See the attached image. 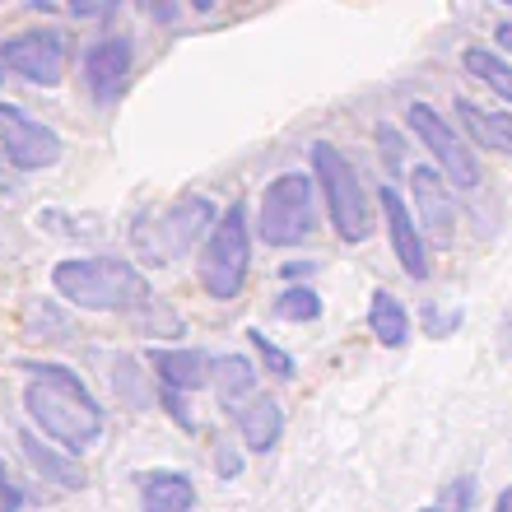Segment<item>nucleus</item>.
I'll return each mask as SVG.
<instances>
[{"instance_id": "nucleus-1", "label": "nucleus", "mask_w": 512, "mask_h": 512, "mask_svg": "<svg viewBox=\"0 0 512 512\" xmlns=\"http://www.w3.org/2000/svg\"><path fill=\"white\" fill-rule=\"evenodd\" d=\"M28 373L33 378L24 387V410L33 419V433L61 443L70 457L89 452L108 429V410L98 405V396L66 364H28Z\"/></svg>"}, {"instance_id": "nucleus-2", "label": "nucleus", "mask_w": 512, "mask_h": 512, "mask_svg": "<svg viewBox=\"0 0 512 512\" xmlns=\"http://www.w3.org/2000/svg\"><path fill=\"white\" fill-rule=\"evenodd\" d=\"M52 289L80 312H140L149 308V280L122 256H66L52 266Z\"/></svg>"}, {"instance_id": "nucleus-3", "label": "nucleus", "mask_w": 512, "mask_h": 512, "mask_svg": "<svg viewBox=\"0 0 512 512\" xmlns=\"http://www.w3.org/2000/svg\"><path fill=\"white\" fill-rule=\"evenodd\" d=\"M312 182L326 196L331 229L340 233V243H364L368 233H373V215H368V191L359 182V168L336 145L317 140L312 145Z\"/></svg>"}, {"instance_id": "nucleus-4", "label": "nucleus", "mask_w": 512, "mask_h": 512, "mask_svg": "<svg viewBox=\"0 0 512 512\" xmlns=\"http://www.w3.org/2000/svg\"><path fill=\"white\" fill-rule=\"evenodd\" d=\"M247 266H252V233H247V210L229 205V215L215 219V229L205 238V252L196 261V280L210 298L233 303L247 284Z\"/></svg>"}, {"instance_id": "nucleus-5", "label": "nucleus", "mask_w": 512, "mask_h": 512, "mask_svg": "<svg viewBox=\"0 0 512 512\" xmlns=\"http://www.w3.org/2000/svg\"><path fill=\"white\" fill-rule=\"evenodd\" d=\"M317 229V182L308 173H280L261 191L256 233L270 247H294Z\"/></svg>"}, {"instance_id": "nucleus-6", "label": "nucleus", "mask_w": 512, "mask_h": 512, "mask_svg": "<svg viewBox=\"0 0 512 512\" xmlns=\"http://www.w3.org/2000/svg\"><path fill=\"white\" fill-rule=\"evenodd\" d=\"M405 126H410L419 145L433 154V163H438V173H443L447 187L452 191L480 187V163H475V154L466 149V140L452 131V122H447L443 112L429 108V103H410V108H405Z\"/></svg>"}, {"instance_id": "nucleus-7", "label": "nucleus", "mask_w": 512, "mask_h": 512, "mask_svg": "<svg viewBox=\"0 0 512 512\" xmlns=\"http://www.w3.org/2000/svg\"><path fill=\"white\" fill-rule=\"evenodd\" d=\"M215 219H219L215 205L205 201V196H177L159 215V224H154V238H140L149 252V266H168L173 256L191 252L205 233L215 229Z\"/></svg>"}, {"instance_id": "nucleus-8", "label": "nucleus", "mask_w": 512, "mask_h": 512, "mask_svg": "<svg viewBox=\"0 0 512 512\" xmlns=\"http://www.w3.org/2000/svg\"><path fill=\"white\" fill-rule=\"evenodd\" d=\"M0 154L19 173H42V168L61 163V135L38 117H28L24 108L0 103Z\"/></svg>"}, {"instance_id": "nucleus-9", "label": "nucleus", "mask_w": 512, "mask_h": 512, "mask_svg": "<svg viewBox=\"0 0 512 512\" xmlns=\"http://www.w3.org/2000/svg\"><path fill=\"white\" fill-rule=\"evenodd\" d=\"M0 66L24 75L38 89H56L66 80V38L56 28H33V33H10L0 42Z\"/></svg>"}, {"instance_id": "nucleus-10", "label": "nucleus", "mask_w": 512, "mask_h": 512, "mask_svg": "<svg viewBox=\"0 0 512 512\" xmlns=\"http://www.w3.org/2000/svg\"><path fill=\"white\" fill-rule=\"evenodd\" d=\"M410 187H415V229L424 243L452 247L457 238V210H452V187L443 182L438 168L419 163L410 168Z\"/></svg>"}, {"instance_id": "nucleus-11", "label": "nucleus", "mask_w": 512, "mask_h": 512, "mask_svg": "<svg viewBox=\"0 0 512 512\" xmlns=\"http://www.w3.org/2000/svg\"><path fill=\"white\" fill-rule=\"evenodd\" d=\"M131 38L126 33H117V38H98L84 47V84H89V94L98 98V103H112V98L122 94L126 75H131Z\"/></svg>"}, {"instance_id": "nucleus-12", "label": "nucleus", "mask_w": 512, "mask_h": 512, "mask_svg": "<svg viewBox=\"0 0 512 512\" xmlns=\"http://www.w3.org/2000/svg\"><path fill=\"white\" fill-rule=\"evenodd\" d=\"M382 210H387V233H391V247H396V261L410 280H429V247L419 238L415 229V215H410V205L401 201V191L396 187H382L378 191Z\"/></svg>"}, {"instance_id": "nucleus-13", "label": "nucleus", "mask_w": 512, "mask_h": 512, "mask_svg": "<svg viewBox=\"0 0 512 512\" xmlns=\"http://www.w3.org/2000/svg\"><path fill=\"white\" fill-rule=\"evenodd\" d=\"M233 424H238V433H243V443L252 447V452H270L284 433V410L275 396L256 391V396H247V401L233 410Z\"/></svg>"}, {"instance_id": "nucleus-14", "label": "nucleus", "mask_w": 512, "mask_h": 512, "mask_svg": "<svg viewBox=\"0 0 512 512\" xmlns=\"http://www.w3.org/2000/svg\"><path fill=\"white\" fill-rule=\"evenodd\" d=\"M140 512H191L196 503V485H191L182 471H140Z\"/></svg>"}, {"instance_id": "nucleus-15", "label": "nucleus", "mask_w": 512, "mask_h": 512, "mask_svg": "<svg viewBox=\"0 0 512 512\" xmlns=\"http://www.w3.org/2000/svg\"><path fill=\"white\" fill-rule=\"evenodd\" d=\"M210 354L201 350H149V368L163 382V391H196L210 382Z\"/></svg>"}, {"instance_id": "nucleus-16", "label": "nucleus", "mask_w": 512, "mask_h": 512, "mask_svg": "<svg viewBox=\"0 0 512 512\" xmlns=\"http://www.w3.org/2000/svg\"><path fill=\"white\" fill-rule=\"evenodd\" d=\"M19 447H24V461L42 475V480H47V485H56V489H84V485H89V480H84V466H80V461H75V457H61V452L42 443L33 429L19 433Z\"/></svg>"}, {"instance_id": "nucleus-17", "label": "nucleus", "mask_w": 512, "mask_h": 512, "mask_svg": "<svg viewBox=\"0 0 512 512\" xmlns=\"http://www.w3.org/2000/svg\"><path fill=\"white\" fill-rule=\"evenodd\" d=\"M210 382H215L219 405H224V410H238L247 396H256V364L247 354L215 359V364H210Z\"/></svg>"}, {"instance_id": "nucleus-18", "label": "nucleus", "mask_w": 512, "mask_h": 512, "mask_svg": "<svg viewBox=\"0 0 512 512\" xmlns=\"http://www.w3.org/2000/svg\"><path fill=\"white\" fill-rule=\"evenodd\" d=\"M368 331H373L387 350H401L405 340H410V312L401 308V298L378 289L373 303H368Z\"/></svg>"}, {"instance_id": "nucleus-19", "label": "nucleus", "mask_w": 512, "mask_h": 512, "mask_svg": "<svg viewBox=\"0 0 512 512\" xmlns=\"http://www.w3.org/2000/svg\"><path fill=\"white\" fill-rule=\"evenodd\" d=\"M457 112H461V122H466V131L480 140V149H503V154H512V122L508 117L475 108L471 98H457Z\"/></svg>"}, {"instance_id": "nucleus-20", "label": "nucleus", "mask_w": 512, "mask_h": 512, "mask_svg": "<svg viewBox=\"0 0 512 512\" xmlns=\"http://www.w3.org/2000/svg\"><path fill=\"white\" fill-rule=\"evenodd\" d=\"M461 66L471 70L480 84H489L503 103H512V61H503V56L489 52V47H466V52H461Z\"/></svg>"}, {"instance_id": "nucleus-21", "label": "nucleus", "mask_w": 512, "mask_h": 512, "mask_svg": "<svg viewBox=\"0 0 512 512\" xmlns=\"http://www.w3.org/2000/svg\"><path fill=\"white\" fill-rule=\"evenodd\" d=\"M275 317L280 322H317L322 317V294L317 289H284L280 298H275Z\"/></svg>"}, {"instance_id": "nucleus-22", "label": "nucleus", "mask_w": 512, "mask_h": 512, "mask_svg": "<svg viewBox=\"0 0 512 512\" xmlns=\"http://www.w3.org/2000/svg\"><path fill=\"white\" fill-rule=\"evenodd\" d=\"M247 340H252V350L261 354V364H266L275 378H294V359H289L275 340H266V331H256V326H252V331H247Z\"/></svg>"}, {"instance_id": "nucleus-23", "label": "nucleus", "mask_w": 512, "mask_h": 512, "mask_svg": "<svg viewBox=\"0 0 512 512\" xmlns=\"http://www.w3.org/2000/svg\"><path fill=\"white\" fill-rule=\"evenodd\" d=\"M215 471L224 475V480H233V475H243V452H238V447H219L215 452Z\"/></svg>"}, {"instance_id": "nucleus-24", "label": "nucleus", "mask_w": 512, "mask_h": 512, "mask_svg": "<svg viewBox=\"0 0 512 512\" xmlns=\"http://www.w3.org/2000/svg\"><path fill=\"white\" fill-rule=\"evenodd\" d=\"M19 489L10 485V471H5V461H0V512H19Z\"/></svg>"}, {"instance_id": "nucleus-25", "label": "nucleus", "mask_w": 512, "mask_h": 512, "mask_svg": "<svg viewBox=\"0 0 512 512\" xmlns=\"http://www.w3.org/2000/svg\"><path fill=\"white\" fill-rule=\"evenodd\" d=\"M177 14H182L177 5H149V19H159V24H173Z\"/></svg>"}, {"instance_id": "nucleus-26", "label": "nucleus", "mask_w": 512, "mask_h": 512, "mask_svg": "<svg viewBox=\"0 0 512 512\" xmlns=\"http://www.w3.org/2000/svg\"><path fill=\"white\" fill-rule=\"evenodd\" d=\"M494 38H499V47H503V52L512 56V19H503V24L494 28Z\"/></svg>"}, {"instance_id": "nucleus-27", "label": "nucleus", "mask_w": 512, "mask_h": 512, "mask_svg": "<svg viewBox=\"0 0 512 512\" xmlns=\"http://www.w3.org/2000/svg\"><path fill=\"white\" fill-rule=\"evenodd\" d=\"M494 512H512V485H508V489H503L499 499H494Z\"/></svg>"}, {"instance_id": "nucleus-28", "label": "nucleus", "mask_w": 512, "mask_h": 512, "mask_svg": "<svg viewBox=\"0 0 512 512\" xmlns=\"http://www.w3.org/2000/svg\"><path fill=\"white\" fill-rule=\"evenodd\" d=\"M503 336H508V340H503V345H508V350H512V317H508V322H503Z\"/></svg>"}, {"instance_id": "nucleus-29", "label": "nucleus", "mask_w": 512, "mask_h": 512, "mask_svg": "<svg viewBox=\"0 0 512 512\" xmlns=\"http://www.w3.org/2000/svg\"><path fill=\"white\" fill-rule=\"evenodd\" d=\"M419 512H443V508H419Z\"/></svg>"}]
</instances>
